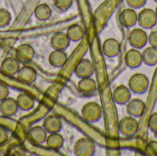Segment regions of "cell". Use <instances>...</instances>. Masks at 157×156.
<instances>
[{
	"mask_svg": "<svg viewBox=\"0 0 157 156\" xmlns=\"http://www.w3.org/2000/svg\"><path fill=\"white\" fill-rule=\"evenodd\" d=\"M130 45L135 49H143L148 42V34L144 30L143 28L133 29L128 37Z\"/></svg>",
	"mask_w": 157,
	"mask_h": 156,
	"instance_id": "5",
	"label": "cell"
},
{
	"mask_svg": "<svg viewBox=\"0 0 157 156\" xmlns=\"http://www.w3.org/2000/svg\"><path fill=\"white\" fill-rule=\"evenodd\" d=\"M121 51L120 42L114 38H109L104 40L102 44V52L109 58L116 57Z\"/></svg>",
	"mask_w": 157,
	"mask_h": 156,
	"instance_id": "17",
	"label": "cell"
},
{
	"mask_svg": "<svg viewBox=\"0 0 157 156\" xmlns=\"http://www.w3.org/2000/svg\"><path fill=\"white\" fill-rule=\"evenodd\" d=\"M16 100H17L18 109H21L23 111H29V110L32 109L35 106L34 97L28 93L18 94Z\"/></svg>",
	"mask_w": 157,
	"mask_h": 156,
	"instance_id": "21",
	"label": "cell"
},
{
	"mask_svg": "<svg viewBox=\"0 0 157 156\" xmlns=\"http://www.w3.org/2000/svg\"><path fill=\"white\" fill-rule=\"evenodd\" d=\"M72 4L73 0H53L54 6L61 11L67 10L72 6Z\"/></svg>",
	"mask_w": 157,
	"mask_h": 156,
	"instance_id": "28",
	"label": "cell"
},
{
	"mask_svg": "<svg viewBox=\"0 0 157 156\" xmlns=\"http://www.w3.org/2000/svg\"><path fill=\"white\" fill-rule=\"evenodd\" d=\"M34 15L37 19L44 21L51 17L52 10L47 4H40L34 10Z\"/></svg>",
	"mask_w": 157,
	"mask_h": 156,
	"instance_id": "26",
	"label": "cell"
},
{
	"mask_svg": "<svg viewBox=\"0 0 157 156\" xmlns=\"http://www.w3.org/2000/svg\"><path fill=\"white\" fill-rule=\"evenodd\" d=\"M146 108V104L144 100L140 98H131L126 103V112L128 115L134 117V118H140L143 116Z\"/></svg>",
	"mask_w": 157,
	"mask_h": 156,
	"instance_id": "10",
	"label": "cell"
},
{
	"mask_svg": "<svg viewBox=\"0 0 157 156\" xmlns=\"http://www.w3.org/2000/svg\"><path fill=\"white\" fill-rule=\"evenodd\" d=\"M42 127L47 131V133L60 132L63 128V122L57 115L51 114L43 120Z\"/></svg>",
	"mask_w": 157,
	"mask_h": 156,
	"instance_id": "14",
	"label": "cell"
},
{
	"mask_svg": "<svg viewBox=\"0 0 157 156\" xmlns=\"http://www.w3.org/2000/svg\"><path fill=\"white\" fill-rule=\"evenodd\" d=\"M138 13H136L134 8L128 7L121 11L120 14V22L125 28L133 27L137 23Z\"/></svg>",
	"mask_w": 157,
	"mask_h": 156,
	"instance_id": "18",
	"label": "cell"
},
{
	"mask_svg": "<svg viewBox=\"0 0 157 156\" xmlns=\"http://www.w3.org/2000/svg\"><path fill=\"white\" fill-rule=\"evenodd\" d=\"M18 110V107L17 104V100L13 97H6L2 101H0V113L5 117H11L17 114Z\"/></svg>",
	"mask_w": 157,
	"mask_h": 156,
	"instance_id": "19",
	"label": "cell"
},
{
	"mask_svg": "<svg viewBox=\"0 0 157 156\" xmlns=\"http://www.w3.org/2000/svg\"><path fill=\"white\" fill-rule=\"evenodd\" d=\"M124 61H125V63L128 67L132 68V69L138 68L143 63L142 52L138 49H135V48L130 49L125 53Z\"/></svg>",
	"mask_w": 157,
	"mask_h": 156,
	"instance_id": "16",
	"label": "cell"
},
{
	"mask_svg": "<svg viewBox=\"0 0 157 156\" xmlns=\"http://www.w3.org/2000/svg\"><path fill=\"white\" fill-rule=\"evenodd\" d=\"M143 63L148 66H155L157 64V49L155 47L149 46L144 48L142 52Z\"/></svg>",
	"mask_w": 157,
	"mask_h": 156,
	"instance_id": "23",
	"label": "cell"
},
{
	"mask_svg": "<svg viewBox=\"0 0 157 156\" xmlns=\"http://www.w3.org/2000/svg\"><path fill=\"white\" fill-rule=\"evenodd\" d=\"M70 42L71 40L64 32H57L53 34L51 38V46L54 50L65 51L69 47Z\"/></svg>",
	"mask_w": 157,
	"mask_h": 156,
	"instance_id": "20",
	"label": "cell"
},
{
	"mask_svg": "<svg viewBox=\"0 0 157 156\" xmlns=\"http://www.w3.org/2000/svg\"><path fill=\"white\" fill-rule=\"evenodd\" d=\"M97 82L92 78V76L81 78L77 84L78 91L85 97L93 96L97 91Z\"/></svg>",
	"mask_w": 157,
	"mask_h": 156,
	"instance_id": "13",
	"label": "cell"
},
{
	"mask_svg": "<svg viewBox=\"0 0 157 156\" xmlns=\"http://www.w3.org/2000/svg\"><path fill=\"white\" fill-rule=\"evenodd\" d=\"M120 133L124 137H132L134 136L139 130V122L136 118L132 117L130 115L123 117L119 121L118 126Z\"/></svg>",
	"mask_w": 157,
	"mask_h": 156,
	"instance_id": "3",
	"label": "cell"
},
{
	"mask_svg": "<svg viewBox=\"0 0 157 156\" xmlns=\"http://www.w3.org/2000/svg\"><path fill=\"white\" fill-rule=\"evenodd\" d=\"M81 114L86 121L89 123H95L98 121L102 117V108L98 103L90 101L83 106Z\"/></svg>",
	"mask_w": 157,
	"mask_h": 156,
	"instance_id": "1",
	"label": "cell"
},
{
	"mask_svg": "<svg viewBox=\"0 0 157 156\" xmlns=\"http://www.w3.org/2000/svg\"><path fill=\"white\" fill-rule=\"evenodd\" d=\"M113 100L119 105H126V103L132 98V91L129 86L120 85L112 92Z\"/></svg>",
	"mask_w": 157,
	"mask_h": 156,
	"instance_id": "15",
	"label": "cell"
},
{
	"mask_svg": "<svg viewBox=\"0 0 157 156\" xmlns=\"http://www.w3.org/2000/svg\"><path fill=\"white\" fill-rule=\"evenodd\" d=\"M65 33L68 36L69 40L74 42L80 41L84 38V35H85L83 28L78 24H73L69 26Z\"/></svg>",
	"mask_w": 157,
	"mask_h": 156,
	"instance_id": "25",
	"label": "cell"
},
{
	"mask_svg": "<svg viewBox=\"0 0 157 156\" xmlns=\"http://www.w3.org/2000/svg\"><path fill=\"white\" fill-rule=\"evenodd\" d=\"M67 54L64 51L62 50H53L49 55V63L51 65L61 68L63 67L67 62Z\"/></svg>",
	"mask_w": 157,
	"mask_h": 156,
	"instance_id": "22",
	"label": "cell"
},
{
	"mask_svg": "<svg viewBox=\"0 0 157 156\" xmlns=\"http://www.w3.org/2000/svg\"><path fill=\"white\" fill-rule=\"evenodd\" d=\"M63 143H64V139L59 132L49 133V135L47 136L46 142H45L47 147L52 150L61 149L63 145Z\"/></svg>",
	"mask_w": 157,
	"mask_h": 156,
	"instance_id": "24",
	"label": "cell"
},
{
	"mask_svg": "<svg viewBox=\"0 0 157 156\" xmlns=\"http://www.w3.org/2000/svg\"><path fill=\"white\" fill-rule=\"evenodd\" d=\"M7 138H8V132H7V131L5 128H3V127L0 126V145L3 144L4 143H6V140H7Z\"/></svg>",
	"mask_w": 157,
	"mask_h": 156,
	"instance_id": "34",
	"label": "cell"
},
{
	"mask_svg": "<svg viewBox=\"0 0 157 156\" xmlns=\"http://www.w3.org/2000/svg\"><path fill=\"white\" fill-rule=\"evenodd\" d=\"M148 128L151 131L157 133V112L150 115L148 120Z\"/></svg>",
	"mask_w": 157,
	"mask_h": 156,
	"instance_id": "30",
	"label": "cell"
},
{
	"mask_svg": "<svg viewBox=\"0 0 157 156\" xmlns=\"http://www.w3.org/2000/svg\"><path fill=\"white\" fill-rule=\"evenodd\" d=\"M137 22L143 29H152L157 23V17L155 11L145 7L138 13Z\"/></svg>",
	"mask_w": 157,
	"mask_h": 156,
	"instance_id": "6",
	"label": "cell"
},
{
	"mask_svg": "<svg viewBox=\"0 0 157 156\" xmlns=\"http://www.w3.org/2000/svg\"><path fill=\"white\" fill-rule=\"evenodd\" d=\"M94 71L95 70H94L93 63L87 58H83L76 63L74 73L78 78L81 79V78L92 76Z\"/></svg>",
	"mask_w": 157,
	"mask_h": 156,
	"instance_id": "9",
	"label": "cell"
},
{
	"mask_svg": "<svg viewBox=\"0 0 157 156\" xmlns=\"http://www.w3.org/2000/svg\"><path fill=\"white\" fill-rule=\"evenodd\" d=\"M11 21V14L5 8H0V28H5Z\"/></svg>",
	"mask_w": 157,
	"mask_h": 156,
	"instance_id": "27",
	"label": "cell"
},
{
	"mask_svg": "<svg viewBox=\"0 0 157 156\" xmlns=\"http://www.w3.org/2000/svg\"><path fill=\"white\" fill-rule=\"evenodd\" d=\"M145 154L147 155L156 156L157 155V142L155 141H151L149 142L146 146H145Z\"/></svg>",
	"mask_w": 157,
	"mask_h": 156,
	"instance_id": "29",
	"label": "cell"
},
{
	"mask_svg": "<svg viewBox=\"0 0 157 156\" xmlns=\"http://www.w3.org/2000/svg\"><path fill=\"white\" fill-rule=\"evenodd\" d=\"M154 1H155V2H156V3H157V0H154Z\"/></svg>",
	"mask_w": 157,
	"mask_h": 156,
	"instance_id": "36",
	"label": "cell"
},
{
	"mask_svg": "<svg viewBox=\"0 0 157 156\" xmlns=\"http://www.w3.org/2000/svg\"><path fill=\"white\" fill-rule=\"evenodd\" d=\"M34 55H35L34 48L28 43H23L17 46L15 52V57L17 59V61L20 63L23 64L29 63L34 58Z\"/></svg>",
	"mask_w": 157,
	"mask_h": 156,
	"instance_id": "7",
	"label": "cell"
},
{
	"mask_svg": "<svg viewBox=\"0 0 157 156\" xmlns=\"http://www.w3.org/2000/svg\"><path fill=\"white\" fill-rule=\"evenodd\" d=\"M17 80L21 84L29 86L36 81L37 72L32 66L24 64L22 67H20L19 71L17 72Z\"/></svg>",
	"mask_w": 157,
	"mask_h": 156,
	"instance_id": "11",
	"label": "cell"
},
{
	"mask_svg": "<svg viewBox=\"0 0 157 156\" xmlns=\"http://www.w3.org/2000/svg\"><path fill=\"white\" fill-rule=\"evenodd\" d=\"M147 0H126V3L128 4V6L134 9H138L143 7Z\"/></svg>",
	"mask_w": 157,
	"mask_h": 156,
	"instance_id": "31",
	"label": "cell"
},
{
	"mask_svg": "<svg viewBox=\"0 0 157 156\" xmlns=\"http://www.w3.org/2000/svg\"><path fill=\"white\" fill-rule=\"evenodd\" d=\"M20 69V63L16 57H6L0 64L1 72L7 76H14Z\"/></svg>",
	"mask_w": 157,
	"mask_h": 156,
	"instance_id": "12",
	"label": "cell"
},
{
	"mask_svg": "<svg viewBox=\"0 0 157 156\" xmlns=\"http://www.w3.org/2000/svg\"><path fill=\"white\" fill-rule=\"evenodd\" d=\"M155 14H156V17H157V6H156V8H155Z\"/></svg>",
	"mask_w": 157,
	"mask_h": 156,
	"instance_id": "35",
	"label": "cell"
},
{
	"mask_svg": "<svg viewBox=\"0 0 157 156\" xmlns=\"http://www.w3.org/2000/svg\"><path fill=\"white\" fill-rule=\"evenodd\" d=\"M74 153L76 156H92L96 153V145L90 139L83 137L75 142Z\"/></svg>",
	"mask_w": 157,
	"mask_h": 156,
	"instance_id": "4",
	"label": "cell"
},
{
	"mask_svg": "<svg viewBox=\"0 0 157 156\" xmlns=\"http://www.w3.org/2000/svg\"><path fill=\"white\" fill-rule=\"evenodd\" d=\"M149 78L142 73H136L131 76L128 82L129 88L132 93L144 94L149 87Z\"/></svg>",
	"mask_w": 157,
	"mask_h": 156,
	"instance_id": "2",
	"label": "cell"
},
{
	"mask_svg": "<svg viewBox=\"0 0 157 156\" xmlns=\"http://www.w3.org/2000/svg\"><path fill=\"white\" fill-rule=\"evenodd\" d=\"M8 95H9V89H8V87L6 85L0 83V101H2L3 99H5L6 97H7Z\"/></svg>",
	"mask_w": 157,
	"mask_h": 156,
	"instance_id": "33",
	"label": "cell"
},
{
	"mask_svg": "<svg viewBox=\"0 0 157 156\" xmlns=\"http://www.w3.org/2000/svg\"><path fill=\"white\" fill-rule=\"evenodd\" d=\"M47 136H48L47 131L44 130L42 126H39V125L31 127L27 133L28 141L34 145L43 144L46 142Z\"/></svg>",
	"mask_w": 157,
	"mask_h": 156,
	"instance_id": "8",
	"label": "cell"
},
{
	"mask_svg": "<svg viewBox=\"0 0 157 156\" xmlns=\"http://www.w3.org/2000/svg\"><path fill=\"white\" fill-rule=\"evenodd\" d=\"M148 43L150 46L157 49V30H153L148 35Z\"/></svg>",
	"mask_w": 157,
	"mask_h": 156,
	"instance_id": "32",
	"label": "cell"
}]
</instances>
